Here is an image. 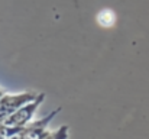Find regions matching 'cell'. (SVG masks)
Returning <instances> with one entry per match:
<instances>
[{"mask_svg": "<svg viewBox=\"0 0 149 139\" xmlns=\"http://www.w3.org/2000/svg\"><path fill=\"white\" fill-rule=\"evenodd\" d=\"M96 20H97V23H99L101 28L109 29V28H111L114 25L116 15H114V12L111 9H101L99 13H97V16H96Z\"/></svg>", "mask_w": 149, "mask_h": 139, "instance_id": "obj_2", "label": "cell"}, {"mask_svg": "<svg viewBox=\"0 0 149 139\" xmlns=\"http://www.w3.org/2000/svg\"><path fill=\"white\" fill-rule=\"evenodd\" d=\"M44 97H45L44 94H39V96H36L32 101L23 104L20 109H17V110L3 123V126H6V128H9V129H20V128L26 126V125L31 122V119H32L35 110L38 109V106L42 103Z\"/></svg>", "mask_w": 149, "mask_h": 139, "instance_id": "obj_1", "label": "cell"}]
</instances>
